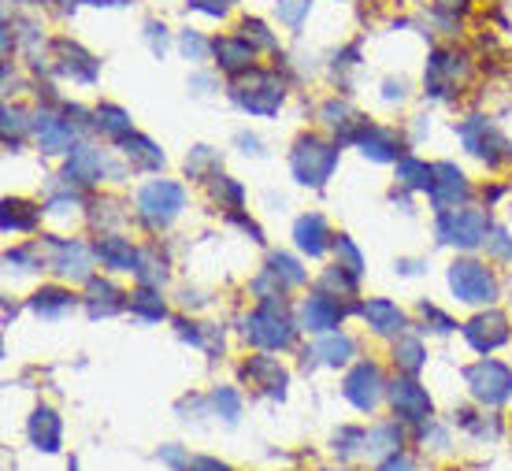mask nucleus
<instances>
[{"label":"nucleus","instance_id":"49530a36","mask_svg":"<svg viewBox=\"0 0 512 471\" xmlns=\"http://www.w3.org/2000/svg\"><path fill=\"white\" fill-rule=\"evenodd\" d=\"M487 249H490L494 257H512V241H508L501 231H494V234L487 238Z\"/></svg>","mask_w":512,"mask_h":471},{"label":"nucleus","instance_id":"f03ea898","mask_svg":"<svg viewBox=\"0 0 512 471\" xmlns=\"http://www.w3.org/2000/svg\"><path fill=\"white\" fill-rule=\"evenodd\" d=\"M487 231H490V219L483 208H445V212H438V238L449 245L475 249L487 238Z\"/></svg>","mask_w":512,"mask_h":471},{"label":"nucleus","instance_id":"c03bdc74","mask_svg":"<svg viewBox=\"0 0 512 471\" xmlns=\"http://www.w3.org/2000/svg\"><path fill=\"white\" fill-rule=\"evenodd\" d=\"M356 446H368V434L364 430H349L346 427V430L335 434V449L338 453H356Z\"/></svg>","mask_w":512,"mask_h":471},{"label":"nucleus","instance_id":"6ab92c4d","mask_svg":"<svg viewBox=\"0 0 512 471\" xmlns=\"http://www.w3.org/2000/svg\"><path fill=\"white\" fill-rule=\"evenodd\" d=\"M56 52H59V71H64V75H71L78 82H94L97 78V59L89 52H82L78 45L56 41Z\"/></svg>","mask_w":512,"mask_h":471},{"label":"nucleus","instance_id":"aec40b11","mask_svg":"<svg viewBox=\"0 0 512 471\" xmlns=\"http://www.w3.org/2000/svg\"><path fill=\"white\" fill-rule=\"evenodd\" d=\"M364 320H368L379 334H401V331H405V312H401L398 304L382 301V297H375V301L364 304Z\"/></svg>","mask_w":512,"mask_h":471},{"label":"nucleus","instance_id":"13d9d810","mask_svg":"<svg viewBox=\"0 0 512 471\" xmlns=\"http://www.w3.org/2000/svg\"><path fill=\"white\" fill-rule=\"evenodd\" d=\"M401 93H405V86H401V82H398V86H394V82H386V97H390V101L401 97Z\"/></svg>","mask_w":512,"mask_h":471},{"label":"nucleus","instance_id":"a878e982","mask_svg":"<svg viewBox=\"0 0 512 471\" xmlns=\"http://www.w3.org/2000/svg\"><path fill=\"white\" fill-rule=\"evenodd\" d=\"M360 149H364V156H372V160H398V134L394 131H379V127H368L364 138H360Z\"/></svg>","mask_w":512,"mask_h":471},{"label":"nucleus","instance_id":"09e8293b","mask_svg":"<svg viewBox=\"0 0 512 471\" xmlns=\"http://www.w3.org/2000/svg\"><path fill=\"white\" fill-rule=\"evenodd\" d=\"M208 160H212V149H204V145H201V149L190 156V160H186V171H190V175H201V168H204Z\"/></svg>","mask_w":512,"mask_h":471},{"label":"nucleus","instance_id":"412c9836","mask_svg":"<svg viewBox=\"0 0 512 471\" xmlns=\"http://www.w3.org/2000/svg\"><path fill=\"white\" fill-rule=\"evenodd\" d=\"M293 238H297V245L301 249H305V253L309 257H319L323 253V249H327V223H323V215H301L297 219V227H293Z\"/></svg>","mask_w":512,"mask_h":471},{"label":"nucleus","instance_id":"c85d7f7f","mask_svg":"<svg viewBox=\"0 0 512 471\" xmlns=\"http://www.w3.org/2000/svg\"><path fill=\"white\" fill-rule=\"evenodd\" d=\"M312 357H319L323 364H330V367H338V364H346L349 357H353V338L349 334H327L316 349H312Z\"/></svg>","mask_w":512,"mask_h":471},{"label":"nucleus","instance_id":"e433bc0d","mask_svg":"<svg viewBox=\"0 0 512 471\" xmlns=\"http://www.w3.org/2000/svg\"><path fill=\"white\" fill-rule=\"evenodd\" d=\"M398 446H401V430L394 427V423H386V427H375L372 434H368V453H398Z\"/></svg>","mask_w":512,"mask_h":471},{"label":"nucleus","instance_id":"4468645a","mask_svg":"<svg viewBox=\"0 0 512 471\" xmlns=\"http://www.w3.org/2000/svg\"><path fill=\"white\" fill-rule=\"evenodd\" d=\"M431 197L438 204V212L454 208L468 197V182L454 164H435V182H431Z\"/></svg>","mask_w":512,"mask_h":471},{"label":"nucleus","instance_id":"cd10ccee","mask_svg":"<svg viewBox=\"0 0 512 471\" xmlns=\"http://www.w3.org/2000/svg\"><path fill=\"white\" fill-rule=\"evenodd\" d=\"M123 152H127V160L138 164V168H148V171L164 168V152H160L153 141H148V138H138V134L123 138Z\"/></svg>","mask_w":512,"mask_h":471},{"label":"nucleus","instance_id":"39448f33","mask_svg":"<svg viewBox=\"0 0 512 471\" xmlns=\"http://www.w3.org/2000/svg\"><path fill=\"white\" fill-rule=\"evenodd\" d=\"M283 97H286L283 82L275 75H267V71H253L246 82L234 86V101L242 104L246 112H253V115H275Z\"/></svg>","mask_w":512,"mask_h":471},{"label":"nucleus","instance_id":"a19ab883","mask_svg":"<svg viewBox=\"0 0 512 471\" xmlns=\"http://www.w3.org/2000/svg\"><path fill=\"white\" fill-rule=\"evenodd\" d=\"M212 404L220 408V416L230 420V423L238 420V412H242V397H238L234 390H216V394H212Z\"/></svg>","mask_w":512,"mask_h":471},{"label":"nucleus","instance_id":"3c124183","mask_svg":"<svg viewBox=\"0 0 512 471\" xmlns=\"http://www.w3.org/2000/svg\"><path fill=\"white\" fill-rule=\"evenodd\" d=\"M19 134L22 131V112L19 108H4V134Z\"/></svg>","mask_w":512,"mask_h":471},{"label":"nucleus","instance_id":"8fccbe9b","mask_svg":"<svg viewBox=\"0 0 512 471\" xmlns=\"http://www.w3.org/2000/svg\"><path fill=\"white\" fill-rule=\"evenodd\" d=\"M148 30V41H153V49L164 56V49H167V34H164V26H157V23H148L145 26Z\"/></svg>","mask_w":512,"mask_h":471},{"label":"nucleus","instance_id":"6e6d98bb","mask_svg":"<svg viewBox=\"0 0 512 471\" xmlns=\"http://www.w3.org/2000/svg\"><path fill=\"white\" fill-rule=\"evenodd\" d=\"M435 5H438L442 12H457V15L468 12V0H435Z\"/></svg>","mask_w":512,"mask_h":471},{"label":"nucleus","instance_id":"9b49d317","mask_svg":"<svg viewBox=\"0 0 512 471\" xmlns=\"http://www.w3.org/2000/svg\"><path fill=\"white\" fill-rule=\"evenodd\" d=\"M390 401H394L398 416L409 420V423H424V420L431 416V397H427V390L419 386V383H412V379H398L394 386H390Z\"/></svg>","mask_w":512,"mask_h":471},{"label":"nucleus","instance_id":"9d476101","mask_svg":"<svg viewBox=\"0 0 512 471\" xmlns=\"http://www.w3.org/2000/svg\"><path fill=\"white\" fill-rule=\"evenodd\" d=\"M464 338H468L472 349L490 353V349H498V345H505V341H508V320L501 316V312H483V316L468 320Z\"/></svg>","mask_w":512,"mask_h":471},{"label":"nucleus","instance_id":"864d4df0","mask_svg":"<svg viewBox=\"0 0 512 471\" xmlns=\"http://www.w3.org/2000/svg\"><path fill=\"white\" fill-rule=\"evenodd\" d=\"M178 334H183L186 341H193V345H201V331H197V323H186V320H178Z\"/></svg>","mask_w":512,"mask_h":471},{"label":"nucleus","instance_id":"a18cd8bd","mask_svg":"<svg viewBox=\"0 0 512 471\" xmlns=\"http://www.w3.org/2000/svg\"><path fill=\"white\" fill-rule=\"evenodd\" d=\"M183 52H186L190 59H204V52H208V41H204L201 34H193V30H186V34H183Z\"/></svg>","mask_w":512,"mask_h":471},{"label":"nucleus","instance_id":"f3484780","mask_svg":"<svg viewBox=\"0 0 512 471\" xmlns=\"http://www.w3.org/2000/svg\"><path fill=\"white\" fill-rule=\"evenodd\" d=\"M34 134H38V145L45 152H64L75 141V127H71L67 119H56V115H38Z\"/></svg>","mask_w":512,"mask_h":471},{"label":"nucleus","instance_id":"bf43d9fd","mask_svg":"<svg viewBox=\"0 0 512 471\" xmlns=\"http://www.w3.org/2000/svg\"><path fill=\"white\" fill-rule=\"evenodd\" d=\"M22 5H38V0H22Z\"/></svg>","mask_w":512,"mask_h":471},{"label":"nucleus","instance_id":"5fc2aeb1","mask_svg":"<svg viewBox=\"0 0 512 471\" xmlns=\"http://www.w3.org/2000/svg\"><path fill=\"white\" fill-rule=\"evenodd\" d=\"M190 471H230V467H227V464H220V460H204V457H201V460H193V464H190Z\"/></svg>","mask_w":512,"mask_h":471},{"label":"nucleus","instance_id":"a211bd4d","mask_svg":"<svg viewBox=\"0 0 512 471\" xmlns=\"http://www.w3.org/2000/svg\"><path fill=\"white\" fill-rule=\"evenodd\" d=\"M101 175H104V156L97 149H89V145L71 149V156H67V178H75L82 186H94Z\"/></svg>","mask_w":512,"mask_h":471},{"label":"nucleus","instance_id":"dca6fc26","mask_svg":"<svg viewBox=\"0 0 512 471\" xmlns=\"http://www.w3.org/2000/svg\"><path fill=\"white\" fill-rule=\"evenodd\" d=\"M242 375L249 383H256V386H264L271 397H283L286 394V371L271 360V357H253L246 367H242Z\"/></svg>","mask_w":512,"mask_h":471},{"label":"nucleus","instance_id":"c9c22d12","mask_svg":"<svg viewBox=\"0 0 512 471\" xmlns=\"http://www.w3.org/2000/svg\"><path fill=\"white\" fill-rule=\"evenodd\" d=\"M394 360H398L401 371L416 375L419 367H424V345H419L416 338H401V341H398V349H394Z\"/></svg>","mask_w":512,"mask_h":471},{"label":"nucleus","instance_id":"423d86ee","mask_svg":"<svg viewBox=\"0 0 512 471\" xmlns=\"http://www.w3.org/2000/svg\"><path fill=\"white\" fill-rule=\"evenodd\" d=\"M449 286H454V294L461 301H468V304H490L498 297L494 275L475 260H457L454 267H449Z\"/></svg>","mask_w":512,"mask_h":471},{"label":"nucleus","instance_id":"4c0bfd02","mask_svg":"<svg viewBox=\"0 0 512 471\" xmlns=\"http://www.w3.org/2000/svg\"><path fill=\"white\" fill-rule=\"evenodd\" d=\"M335 257H338V267H346L349 275H360L364 271V257H360V249L342 234V238H335Z\"/></svg>","mask_w":512,"mask_h":471},{"label":"nucleus","instance_id":"f8f14e48","mask_svg":"<svg viewBox=\"0 0 512 471\" xmlns=\"http://www.w3.org/2000/svg\"><path fill=\"white\" fill-rule=\"evenodd\" d=\"M49 267L64 278H89V253L85 245L78 241H64V238H52L49 241Z\"/></svg>","mask_w":512,"mask_h":471},{"label":"nucleus","instance_id":"0eeeda50","mask_svg":"<svg viewBox=\"0 0 512 471\" xmlns=\"http://www.w3.org/2000/svg\"><path fill=\"white\" fill-rule=\"evenodd\" d=\"M464 379L472 386V394L483 404H501L512 397V367L498 364V360H479L464 371Z\"/></svg>","mask_w":512,"mask_h":471},{"label":"nucleus","instance_id":"4d7b16f0","mask_svg":"<svg viewBox=\"0 0 512 471\" xmlns=\"http://www.w3.org/2000/svg\"><path fill=\"white\" fill-rule=\"evenodd\" d=\"M238 145H246V152H260V149H256L260 141H256V138H249V134H238Z\"/></svg>","mask_w":512,"mask_h":471},{"label":"nucleus","instance_id":"393cba45","mask_svg":"<svg viewBox=\"0 0 512 471\" xmlns=\"http://www.w3.org/2000/svg\"><path fill=\"white\" fill-rule=\"evenodd\" d=\"M212 49L220 56V68L223 71H246L253 64V45L246 38H220Z\"/></svg>","mask_w":512,"mask_h":471},{"label":"nucleus","instance_id":"7c9ffc66","mask_svg":"<svg viewBox=\"0 0 512 471\" xmlns=\"http://www.w3.org/2000/svg\"><path fill=\"white\" fill-rule=\"evenodd\" d=\"M398 178H401V186H409V190H431L435 168H427L424 160H412V156H405V160L398 164Z\"/></svg>","mask_w":512,"mask_h":471},{"label":"nucleus","instance_id":"72a5a7b5","mask_svg":"<svg viewBox=\"0 0 512 471\" xmlns=\"http://www.w3.org/2000/svg\"><path fill=\"white\" fill-rule=\"evenodd\" d=\"M38 223V208L26 201H4V231H30Z\"/></svg>","mask_w":512,"mask_h":471},{"label":"nucleus","instance_id":"f704fd0d","mask_svg":"<svg viewBox=\"0 0 512 471\" xmlns=\"http://www.w3.org/2000/svg\"><path fill=\"white\" fill-rule=\"evenodd\" d=\"M134 275H138L141 286H160V282L167 278V267H164V260H157V253H138Z\"/></svg>","mask_w":512,"mask_h":471},{"label":"nucleus","instance_id":"2eb2a0df","mask_svg":"<svg viewBox=\"0 0 512 471\" xmlns=\"http://www.w3.org/2000/svg\"><path fill=\"white\" fill-rule=\"evenodd\" d=\"M26 430H30V442H34L38 449H45V453H56L59 438H64V427H59V416L52 412V408H38V412L30 416Z\"/></svg>","mask_w":512,"mask_h":471},{"label":"nucleus","instance_id":"bb28decb","mask_svg":"<svg viewBox=\"0 0 512 471\" xmlns=\"http://www.w3.org/2000/svg\"><path fill=\"white\" fill-rule=\"evenodd\" d=\"M30 308H34L41 320H59L64 312H71V308H75V297H71L67 290L49 286V290H38L34 297H30Z\"/></svg>","mask_w":512,"mask_h":471},{"label":"nucleus","instance_id":"f257e3e1","mask_svg":"<svg viewBox=\"0 0 512 471\" xmlns=\"http://www.w3.org/2000/svg\"><path fill=\"white\" fill-rule=\"evenodd\" d=\"M290 164H293L297 182L323 186L330 178V171L338 168V149L319 141V138H301L297 149H293V156H290Z\"/></svg>","mask_w":512,"mask_h":471},{"label":"nucleus","instance_id":"c756f323","mask_svg":"<svg viewBox=\"0 0 512 471\" xmlns=\"http://www.w3.org/2000/svg\"><path fill=\"white\" fill-rule=\"evenodd\" d=\"M130 312L138 320H148V323L167 316V308H164V301H160V294L153 286H141L138 294H130Z\"/></svg>","mask_w":512,"mask_h":471},{"label":"nucleus","instance_id":"603ef678","mask_svg":"<svg viewBox=\"0 0 512 471\" xmlns=\"http://www.w3.org/2000/svg\"><path fill=\"white\" fill-rule=\"evenodd\" d=\"M379 471H412V460L401 457V453H390V460H386Z\"/></svg>","mask_w":512,"mask_h":471},{"label":"nucleus","instance_id":"4be33fe9","mask_svg":"<svg viewBox=\"0 0 512 471\" xmlns=\"http://www.w3.org/2000/svg\"><path fill=\"white\" fill-rule=\"evenodd\" d=\"M97 257H101L104 267H115V271H134V264H138V253L130 249V241L115 238V234L97 241Z\"/></svg>","mask_w":512,"mask_h":471},{"label":"nucleus","instance_id":"2f4dec72","mask_svg":"<svg viewBox=\"0 0 512 471\" xmlns=\"http://www.w3.org/2000/svg\"><path fill=\"white\" fill-rule=\"evenodd\" d=\"M97 127L108 134V138H130V115L123 108H115V104H101L97 108Z\"/></svg>","mask_w":512,"mask_h":471},{"label":"nucleus","instance_id":"473e14b6","mask_svg":"<svg viewBox=\"0 0 512 471\" xmlns=\"http://www.w3.org/2000/svg\"><path fill=\"white\" fill-rule=\"evenodd\" d=\"M267 275L279 278L283 286H301V282H305V267H301L293 257H286V253H275L267 260Z\"/></svg>","mask_w":512,"mask_h":471},{"label":"nucleus","instance_id":"79ce46f5","mask_svg":"<svg viewBox=\"0 0 512 471\" xmlns=\"http://www.w3.org/2000/svg\"><path fill=\"white\" fill-rule=\"evenodd\" d=\"M242 38H246V41L253 38L260 49H275V38L267 34V26H264L260 19H246V23H242Z\"/></svg>","mask_w":512,"mask_h":471},{"label":"nucleus","instance_id":"58836bf2","mask_svg":"<svg viewBox=\"0 0 512 471\" xmlns=\"http://www.w3.org/2000/svg\"><path fill=\"white\" fill-rule=\"evenodd\" d=\"M212 194H216V201H227L230 208L242 204V186L230 182L227 175H212Z\"/></svg>","mask_w":512,"mask_h":471},{"label":"nucleus","instance_id":"de8ad7c7","mask_svg":"<svg viewBox=\"0 0 512 471\" xmlns=\"http://www.w3.org/2000/svg\"><path fill=\"white\" fill-rule=\"evenodd\" d=\"M424 320H431V323H435V331H454V320H449L445 312H438L435 304H424Z\"/></svg>","mask_w":512,"mask_h":471},{"label":"nucleus","instance_id":"7ed1b4c3","mask_svg":"<svg viewBox=\"0 0 512 471\" xmlns=\"http://www.w3.org/2000/svg\"><path fill=\"white\" fill-rule=\"evenodd\" d=\"M246 338L260 349H286L293 341V327L283 320V301L264 297V308H256L246 320Z\"/></svg>","mask_w":512,"mask_h":471},{"label":"nucleus","instance_id":"37998d69","mask_svg":"<svg viewBox=\"0 0 512 471\" xmlns=\"http://www.w3.org/2000/svg\"><path fill=\"white\" fill-rule=\"evenodd\" d=\"M353 119H356V115H349V108L338 104V101L323 104V122H327V127H346V131H349V122H353Z\"/></svg>","mask_w":512,"mask_h":471},{"label":"nucleus","instance_id":"1a4fd4ad","mask_svg":"<svg viewBox=\"0 0 512 471\" xmlns=\"http://www.w3.org/2000/svg\"><path fill=\"white\" fill-rule=\"evenodd\" d=\"M379 394H382V371L375 364H356L346 379V397L353 401V408L360 412H372L379 404Z\"/></svg>","mask_w":512,"mask_h":471},{"label":"nucleus","instance_id":"20e7f679","mask_svg":"<svg viewBox=\"0 0 512 471\" xmlns=\"http://www.w3.org/2000/svg\"><path fill=\"white\" fill-rule=\"evenodd\" d=\"M183 204H186V190L178 182H167V178L148 182L138 194V208H141L148 227H167L171 219L183 212Z\"/></svg>","mask_w":512,"mask_h":471},{"label":"nucleus","instance_id":"ea45409f","mask_svg":"<svg viewBox=\"0 0 512 471\" xmlns=\"http://www.w3.org/2000/svg\"><path fill=\"white\" fill-rule=\"evenodd\" d=\"M309 5H312V0H279V19L286 26H301V23H305V15H309Z\"/></svg>","mask_w":512,"mask_h":471},{"label":"nucleus","instance_id":"b1692460","mask_svg":"<svg viewBox=\"0 0 512 471\" xmlns=\"http://www.w3.org/2000/svg\"><path fill=\"white\" fill-rule=\"evenodd\" d=\"M457 75H461V68H457V56H449V52H435L431 56V64H427V89L431 93H449L457 86Z\"/></svg>","mask_w":512,"mask_h":471},{"label":"nucleus","instance_id":"5701e85b","mask_svg":"<svg viewBox=\"0 0 512 471\" xmlns=\"http://www.w3.org/2000/svg\"><path fill=\"white\" fill-rule=\"evenodd\" d=\"M123 308V294H119L112 282H97V278H89V297H85V312L94 320L101 316H112V312Z\"/></svg>","mask_w":512,"mask_h":471},{"label":"nucleus","instance_id":"ddd939ff","mask_svg":"<svg viewBox=\"0 0 512 471\" xmlns=\"http://www.w3.org/2000/svg\"><path fill=\"white\" fill-rule=\"evenodd\" d=\"M342 316H346V308L330 297V294H316V297H309L305 304H301V327L305 331H335L338 323H342Z\"/></svg>","mask_w":512,"mask_h":471},{"label":"nucleus","instance_id":"6e6552de","mask_svg":"<svg viewBox=\"0 0 512 471\" xmlns=\"http://www.w3.org/2000/svg\"><path fill=\"white\" fill-rule=\"evenodd\" d=\"M461 138L468 145L472 156H479V160H487V164H501L512 156V145L501 138V131L494 127V122L487 119H468L464 127H461Z\"/></svg>","mask_w":512,"mask_h":471}]
</instances>
